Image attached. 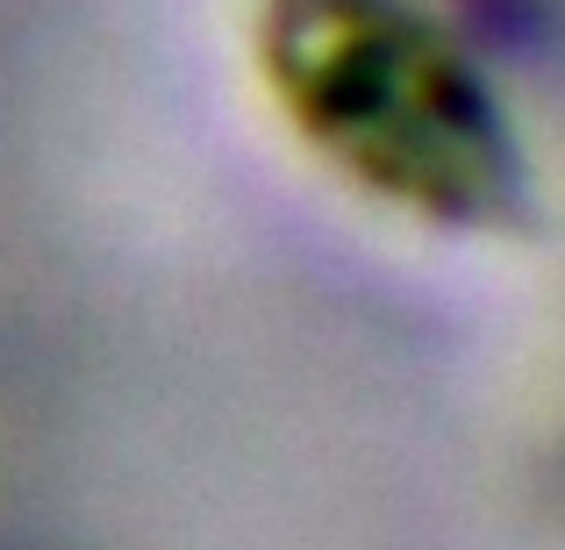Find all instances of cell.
<instances>
[{"mask_svg": "<svg viewBox=\"0 0 565 550\" xmlns=\"http://www.w3.org/2000/svg\"><path fill=\"white\" fill-rule=\"evenodd\" d=\"M258 72L294 137L373 201L451 229L523 222L509 108L429 0H265Z\"/></svg>", "mask_w": 565, "mask_h": 550, "instance_id": "obj_1", "label": "cell"}]
</instances>
